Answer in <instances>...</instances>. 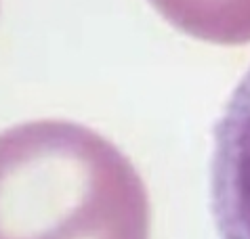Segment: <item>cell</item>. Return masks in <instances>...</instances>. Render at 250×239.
Listing matches in <instances>:
<instances>
[{
	"label": "cell",
	"mask_w": 250,
	"mask_h": 239,
	"mask_svg": "<svg viewBox=\"0 0 250 239\" xmlns=\"http://www.w3.org/2000/svg\"><path fill=\"white\" fill-rule=\"evenodd\" d=\"M2 239H149L141 177L105 137L67 120L4 130Z\"/></svg>",
	"instance_id": "1"
},
{
	"label": "cell",
	"mask_w": 250,
	"mask_h": 239,
	"mask_svg": "<svg viewBox=\"0 0 250 239\" xmlns=\"http://www.w3.org/2000/svg\"><path fill=\"white\" fill-rule=\"evenodd\" d=\"M210 206L221 239H250V67L212 130Z\"/></svg>",
	"instance_id": "2"
},
{
	"label": "cell",
	"mask_w": 250,
	"mask_h": 239,
	"mask_svg": "<svg viewBox=\"0 0 250 239\" xmlns=\"http://www.w3.org/2000/svg\"><path fill=\"white\" fill-rule=\"evenodd\" d=\"M185 36L219 46L250 44V0H147Z\"/></svg>",
	"instance_id": "3"
}]
</instances>
